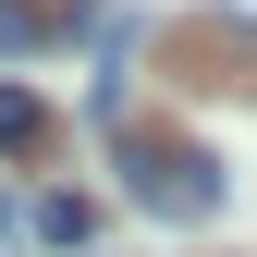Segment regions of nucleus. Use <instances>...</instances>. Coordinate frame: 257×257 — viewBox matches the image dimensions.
Listing matches in <instances>:
<instances>
[{"instance_id":"obj_1","label":"nucleus","mask_w":257,"mask_h":257,"mask_svg":"<svg viewBox=\"0 0 257 257\" xmlns=\"http://www.w3.org/2000/svg\"><path fill=\"white\" fill-rule=\"evenodd\" d=\"M122 196L159 220H220V159L184 135H122Z\"/></svg>"},{"instance_id":"obj_2","label":"nucleus","mask_w":257,"mask_h":257,"mask_svg":"<svg viewBox=\"0 0 257 257\" xmlns=\"http://www.w3.org/2000/svg\"><path fill=\"white\" fill-rule=\"evenodd\" d=\"M37 147H49V110L25 86H0V159H37Z\"/></svg>"},{"instance_id":"obj_3","label":"nucleus","mask_w":257,"mask_h":257,"mask_svg":"<svg viewBox=\"0 0 257 257\" xmlns=\"http://www.w3.org/2000/svg\"><path fill=\"white\" fill-rule=\"evenodd\" d=\"M49 25H86V0H0V37H13V49L49 37Z\"/></svg>"},{"instance_id":"obj_4","label":"nucleus","mask_w":257,"mask_h":257,"mask_svg":"<svg viewBox=\"0 0 257 257\" xmlns=\"http://www.w3.org/2000/svg\"><path fill=\"white\" fill-rule=\"evenodd\" d=\"M25 220H37L49 245H86V196H37V208H25Z\"/></svg>"},{"instance_id":"obj_5","label":"nucleus","mask_w":257,"mask_h":257,"mask_svg":"<svg viewBox=\"0 0 257 257\" xmlns=\"http://www.w3.org/2000/svg\"><path fill=\"white\" fill-rule=\"evenodd\" d=\"M220 13H257V0H220Z\"/></svg>"}]
</instances>
